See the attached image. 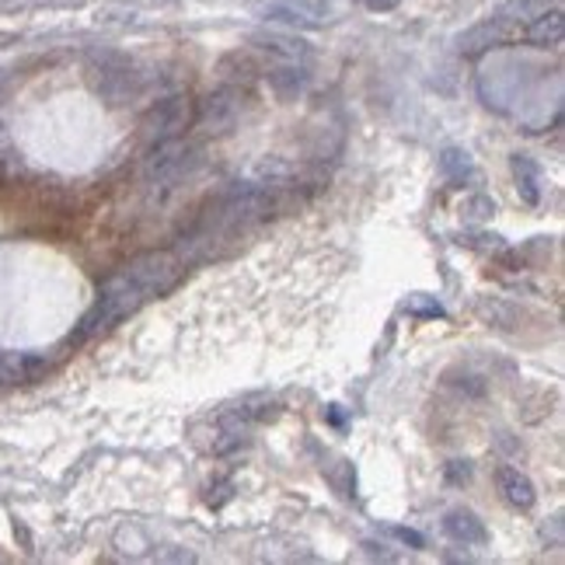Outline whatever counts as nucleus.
<instances>
[{"label": "nucleus", "instance_id": "nucleus-1", "mask_svg": "<svg viewBox=\"0 0 565 565\" xmlns=\"http://www.w3.org/2000/svg\"><path fill=\"white\" fill-rule=\"evenodd\" d=\"M181 276H186V259L168 252V248H151V252L133 255L102 279L95 304L74 328L71 346H85L112 331L115 325H123L129 314H137L140 307L158 301V297L172 293L181 282Z\"/></svg>", "mask_w": 565, "mask_h": 565}, {"label": "nucleus", "instance_id": "nucleus-2", "mask_svg": "<svg viewBox=\"0 0 565 565\" xmlns=\"http://www.w3.org/2000/svg\"><path fill=\"white\" fill-rule=\"evenodd\" d=\"M252 11L262 22H273L282 28H301V32L325 28L336 18V11H331V4H325V0H255Z\"/></svg>", "mask_w": 565, "mask_h": 565}, {"label": "nucleus", "instance_id": "nucleus-3", "mask_svg": "<svg viewBox=\"0 0 565 565\" xmlns=\"http://www.w3.org/2000/svg\"><path fill=\"white\" fill-rule=\"evenodd\" d=\"M192 115L196 112H192L189 98H181V95L164 98V102H158L151 112H147V120H143V137H147V143L154 147V143L181 137V133L192 126Z\"/></svg>", "mask_w": 565, "mask_h": 565}, {"label": "nucleus", "instance_id": "nucleus-4", "mask_svg": "<svg viewBox=\"0 0 565 565\" xmlns=\"http://www.w3.org/2000/svg\"><path fill=\"white\" fill-rule=\"evenodd\" d=\"M524 25L520 18H513V14H500V18L492 22H481L478 28H472L468 36L461 39V53L468 56H478L486 53V49H495V46H510V42H524Z\"/></svg>", "mask_w": 565, "mask_h": 565}, {"label": "nucleus", "instance_id": "nucleus-5", "mask_svg": "<svg viewBox=\"0 0 565 565\" xmlns=\"http://www.w3.org/2000/svg\"><path fill=\"white\" fill-rule=\"evenodd\" d=\"M91 77H95L98 95L112 105H126L129 98L140 91V74L133 71V63L126 60H102L91 71Z\"/></svg>", "mask_w": 565, "mask_h": 565}, {"label": "nucleus", "instance_id": "nucleus-6", "mask_svg": "<svg viewBox=\"0 0 565 565\" xmlns=\"http://www.w3.org/2000/svg\"><path fill=\"white\" fill-rule=\"evenodd\" d=\"M238 115H241V91L238 88H221V91H213L203 105H199L189 129L227 133L230 126L238 123Z\"/></svg>", "mask_w": 565, "mask_h": 565}, {"label": "nucleus", "instance_id": "nucleus-7", "mask_svg": "<svg viewBox=\"0 0 565 565\" xmlns=\"http://www.w3.org/2000/svg\"><path fill=\"white\" fill-rule=\"evenodd\" d=\"M49 371V363L42 356H32V353H8L0 349V391H11V388H22L39 380Z\"/></svg>", "mask_w": 565, "mask_h": 565}, {"label": "nucleus", "instance_id": "nucleus-8", "mask_svg": "<svg viewBox=\"0 0 565 565\" xmlns=\"http://www.w3.org/2000/svg\"><path fill=\"white\" fill-rule=\"evenodd\" d=\"M495 486H500L503 503L513 506V510H530L538 503L535 481H530L520 468H510V464H503V468L495 472Z\"/></svg>", "mask_w": 565, "mask_h": 565}, {"label": "nucleus", "instance_id": "nucleus-9", "mask_svg": "<svg viewBox=\"0 0 565 565\" xmlns=\"http://www.w3.org/2000/svg\"><path fill=\"white\" fill-rule=\"evenodd\" d=\"M562 36H565V18H562L558 8H552V11L544 8L541 14H535V18L524 25V42H530V46H544V49L558 46Z\"/></svg>", "mask_w": 565, "mask_h": 565}, {"label": "nucleus", "instance_id": "nucleus-10", "mask_svg": "<svg viewBox=\"0 0 565 565\" xmlns=\"http://www.w3.org/2000/svg\"><path fill=\"white\" fill-rule=\"evenodd\" d=\"M443 530H447V538L457 544H486L489 541V527L481 524L472 510H451L443 517Z\"/></svg>", "mask_w": 565, "mask_h": 565}, {"label": "nucleus", "instance_id": "nucleus-11", "mask_svg": "<svg viewBox=\"0 0 565 565\" xmlns=\"http://www.w3.org/2000/svg\"><path fill=\"white\" fill-rule=\"evenodd\" d=\"M259 49H265L269 56H276L279 63H304L311 56V46L297 36H276V32H265V36L252 39Z\"/></svg>", "mask_w": 565, "mask_h": 565}, {"label": "nucleus", "instance_id": "nucleus-12", "mask_svg": "<svg viewBox=\"0 0 565 565\" xmlns=\"http://www.w3.org/2000/svg\"><path fill=\"white\" fill-rule=\"evenodd\" d=\"M510 168H513V178H517L520 199L527 206H538L541 203V168H538V161H530L527 154H513Z\"/></svg>", "mask_w": 565, "mask_h": 565}, {"label": "nucleus", "instance_id": "nucleus-13", "mask_svg": "<svg viewBox=\"0 0 565 565\" xmlns=\"http://www.w3.org/2000/svg\"><path fill=\"white\" fill-rule=\"evenodd\" d=\"M440 172H443L447 181H454V186H464L468 178H475V164H472L468 154L457 151V147H447L443 158H440Z\"/></svg>", "mask_w": 565, "mask_h": 565}, {"label": "nucleus", "instance_id": "nucleus-14", "mask_svg": "<svg viewBox=\"0 0 565 565\" xmlns=\"http://www.w3.org/2000/svg\"><path fill=\"white\" fill-rule=\"evenodd\" d=\"M461 213H464V221L481 224V221H489L492 213H495V203H492L489 196H475V199H468V203L461 206Z\"/></svg>", "mask_w": 565, "mask_h": 565}, {"label": "nucleus", "instance_id": "nucleus-15", "mask_svg": "<svg viewBox=\"0 0 565 565\" xmlns=\"http://www.w3.org/2000/svg\"><path fill=\"white\" fill-rule=\"evenodd\" d=\"M409 314H415V318H443V307L437 301H426V293H415L409 301Z\"/></svg>", "mask_w": 565, "mask_h": 565}, {"label": "nucleus", "instance_id": "nucleus-16", "mask_svg": "<svg viewBox=\"0 0 565 565\" xmlns=\"http://www.w3.org/2000/svg\"><path fill=\"white\" fill-rule=\"evenodd\" d=\"M468 478H472V464L468 461H451V464H447V481H451V486H464Z\"/></svg>", "mask_w": 565, "mask_h": 565}, {"label": "nucleus", "instance_id": "nucleus-17", "mask_svg": "<svg viewBox=\"0 0 565 565\" xmlns=\"http://www.w3.org/2000/svg\"><path fill=\"white\" fill-rule=\"evenodd\" d=\"M391 535L402 541V544H412V548H426V538L419 530H409V527H391Z\"/></svg>", "mask_w": 565, "mask_h": 565}, {"label": "nucleus", "instance_id": "nucleus-18", "mask_svg": "<svg viewBox=\"0 0 565 565\" xmlns=\"http://www.w3.org/2000/svg\"><path fill=\"white\" fill-rule=\"evenodd\" d=\"M363 4H367L371 11H394L402 0H363Z\"/></svg>", "mask_w": 565, "mask_h": 565}]
</instances>
